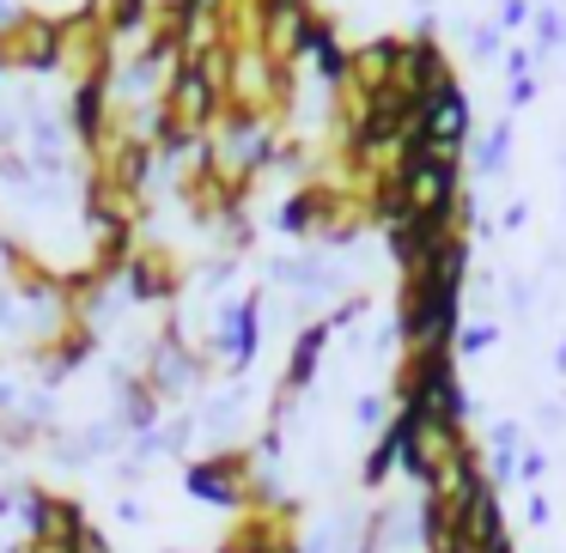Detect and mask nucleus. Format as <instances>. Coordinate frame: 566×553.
Returning a JSON list of instances; mask_svg holds the SVG:
<instances>
[{
  "label": "nucleus",
  "mask_w": 566,
  "mask_h": 553,
  "mask_svg": "<svg viewBox=\"0 0 566 553\" xmlns=\"http://www.w3.org/2000/svg\"><path fill=\"white\" fill-rule=\"evenodd\" d=\"M493 341H500V329H493V322H481V329H463V334H457V353H488Z\"/></svg>",
  "instance_id": "obj_5"
},
{
  "label": "nucleus",
  "mask_w": 566,
  "mask_h": 553,
  "mask_svg": "<svg viewBox=\"0 0 566 553\" xmlns=\"http://www.w3.org/2000/svg\"><path fill=\"white\" fill-rule=\"evenodd\" d=\"M463 140H469V98L451 86L444 98H432L427 110H420L415 135H408L402 147H420V152H432V159H457Z\"/></svg>",
  "instance_id": "obj_1"
},
{
  "label": "nucleus",
  "mask_w": 566,
  "mask_h": 553,
  "mask_svg": "<svg viewBox=\"0 0 566 553\" xmlns=\"http://www.w3.org/2000/svg\"><path fill=\"white\" fill-rule=\"evenodd\" d=\"M244 475H250V462H244V456H220V462L189 468V487H196L201 499H213V504H244V499H250Z\"/></svg>",
  "instance_id": "obj_2"
},
{
  "label": "nucleus",
  "mask_w": 566,
  "mask_h": 553,
  "mask_svg": "<svg viewBox=\"0 0 566 553\" xmlns=\"http://www.w3.org/2000/svg\"><path fill=\"white\" fill-rule=\"evenodd\" d=\"M329 329H335V322H311V329L298 334L293 365H286V395H298L311 377H317V353H323V341H329Z\"/></svg>",
  "instance_id": "obj_3"
},
{
  "label": "nucleus",
  "mask_w": 566,
  "mask_h": 553,
  "mask_svg": "<svg viewBox=\"0 0 566 553\" xmlns=\"http://www.w3.org/2000/svg\"><path fill=\"white\" fill-rule=\"evenodd\" d=\"M530 98H536V79L517 74V79H512V104H530Z\"/></svg>",
  "instance_id": "obj_6"
},
{
  "label": "nucleus",
  "mask_w": 566,
  "mask_h": 553,
  "mask_svg": "<svg viewBox=\"0 0 566 553\" xmlns=\"http://www.w3.org/2000/svg\"><path fill=\"white\" fill-rule=\"evenodd\" d=\"M505 152H512V128H493V135L481 140V171H500Z\"/></svg>",
  "instance_id": "obj_4"
},
{
  "label": "nucleus",
  "mask_w": 566,
  "mask_h": 553,
  "mask_svg": "<svg viewBox=\"0 0 566 553\" xmlns=\"http://www.w3.org/2000/svg\"><path fill=\"white\" fill-rule=\"evenodd\" d=\"M530 523H536V529L548 523V499H542V492H530Z\"/></svg>",
  "instance_id": "obj_7"
}]
</instances>
